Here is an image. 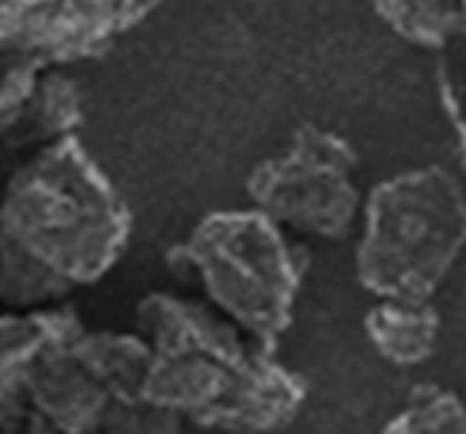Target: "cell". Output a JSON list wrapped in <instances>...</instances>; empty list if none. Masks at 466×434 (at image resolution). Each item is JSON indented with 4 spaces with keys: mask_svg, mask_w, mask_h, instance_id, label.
Returning a JSON list of instances; mask_svg holds the SVG:
<instances>
[{
    "mask_svg": "<svg viewBox=\"0 0 466 434\" xmlns=\"http://www.w3.org/2000/svg\"><path fill=\"white\" fill-rule=\"evenodd\" d=\"M131 210L76 137L35 152L0 196V303L65 307L120 263Z\"/></svg>",
    "mask_w": 466,
    "mask_h": 434,
    "instance_id": "1",
    "label": "cell"
},
{
    "mask_svg": "<svg viewBox=\"0 0 466 434\" xmlns=\"http://www.w3.org/2000/svg\"><path fill=\"white\" fill-rule=\"evenodd\" d=\"M135 324L149 347L143 394L157 409L228 434H268L298 414L303 382L204 300L152 292Z\"/></svg>",
    "mask_w": 466,
    "mask_h": 434,
    "instance_id": "2",
    "label": "cell"
},
{
    "mask_svg": "<svg viewBox=\"0 0 466 434\" xmlns=\"http://www.w3.org/2000/svg\"><path fill=\"white\" fill-rule=\"evenodd\" d=\"M149 347L137 332L82 329L29 370L0 434H181V419L146 399Z\"/></svg>",
    "mask_w": 466,
    "mask_h": 434,
    "instance_id": "3",
    "label": "cell"
},
{
    "mask_svg": "<svg viewBox=\"0 0 466 434\" xmlns=\"http://www.w3.org/2000/svg\"><path fill=\"white\" fill-rule=\"evenodd\" d=\"M169 268L198 283L204 303L266 350L291 324L303 280V254L257 210L210 213L169 251Z\"/></svg>",
    "mask_w": 466,
    "mask_h": 434,
    "instance_id": "4",
    "label": "cell"
},
{
    "mask_svg": "<svg viewBox=\"0 0 466 434\" xmlns=\"http://www.w3.org/2000/svg\"><path fill=\"white\" fill-rule=\"evenodd\" d=\"M359 280L382 300L429 303L466 248V196L441 167L382 181L364 201Z\"/></svg>",
    "mask_w": 466,
    "mask_h": 434,
    "instance_id": "5",
    "label": "cell"
},
{
    "mask_svg": "<svg viewBox=\"0 0 466 434\" xmlns=\"http://www.w3.org/2000/svg\"><path fill=\"white\" fill-rule=\"evenodd\" d=\"M356 152L339 135L306 123L291 146L254 167L248 196L254 210L298 237L339 242L350 234L361 205L353 181Z\"/></svg>",
    "mask_w": 466,
    "mask_h": 434,
    "instance_id": "6",
    "label": "cell"
},
{
    "mask_svg": "<svg viewBox=\"0 0 466 434\" xmlns=\"http://www.w3.org/2000/svg\"><path fill=\"white\" fill-rule=\"evenodd\" d=\"M155 4H0V79L106 56Z\"/></svg>",
    "mask_w": 466,
    "mask_h": 434,
    "instance_id": "7",
    "label": "cell"
},
{
    "mask_svg": "<svg viewBox=\"0 0 466 434\" xmlns=\"http://www.w3.org/2000/svg\"><path fill=\"white\" fill-rule=\"evenodd\" d=\"M82 120V88L65 70H24L0 79V143L6 149L41 152L76 137Z\"/></svg>",
    "mask_w": 466,
    "mask_h": 434,
    "instance_id": "8",
    "label": "cell"
},
{
    "mask_svg": "<svg viewBox=\"0 0 466 434\" xmlns=\"http://www.w3.org/2000/svg\"><path fill=\"white\" fill-rule=\"evenodd\" d=\"M82 329V318L67 303L50 309L0 312V423L18 405L35 361Z\"/></svg>",
    "mask_w": 466,
    "mask_h": 434,
    "instance_id": "9",
    "label": "cell"
},
{
    "mask_svg": "<svg viewBox=\"0 0 466 434\" xmlns=\"http://www.w3.org/2000/svg\"><path fill=\"white\" fill-rule=\"evenodd\" d=\"M368 338L376 353L390 365L411 368L426 361L434 350L441 318L431 303H402L382 300L364 321Z\"/></svg>",
    "mask_w": 466,
    "mask_h": 434,
    "instance_id": "10",
    "label": "cell"
},
{
    "mask_svg": "<svg viewBox=\"0 0 466 434\" xmlns=\"http://www.w3.org/2000/svg\"><path fill=\"white\" fill-rule=\"evenodd\" d=\"M379 15L422 45L446 47L449 41L466 38V4H379Z\"/></svg>",
    "mask_w": 466,
    "mask_h": 434,
    "instance_id": "11",
    "label": "cell"
},
{
    "mask_svg": "<svg viewBox=\"0 0 466 434\" xmlns=\"http://www.w3.org/2000/svg\"><path fill=\"white\" fill-rule=\"evenodd\" d=\"M385 434H466V409L458 397L422 388L408 409L390 419Z\"/></svg>",
    "mask_w": 466,
    "mask_h": 434,
    "instance_id": "12",
    "label": "cell"
},
{
    "mask_svg": "<svg viewBox=\"0 0 466 434\" xmlns=\"http://www.w3.org/2000/svg\"><path fill=\"white\" fill-rule=\"evenodd\" d=\"M446 103L451 106V114H455L461 137H463V157H466V85L458 82H446Z\"/></svg>",
    "mask_w": 466,
    "mask_h": 434,
    "instance_id": "13",
    "label": "cell"
}]
</instances>
